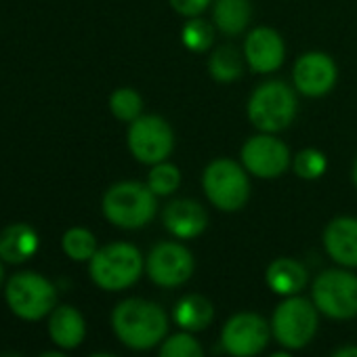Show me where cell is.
<instances>
[{
  "label": "cell",
  "instance_id": "cell-1",
  "mask_svg": "<svg viewBox=\"0 0 357 357\" xmlns=\"http://www.w3.org/2000/svg\"><path fill=\"white\" fill-rule=\"evenodd\" d=\"M112 328L128 349L147 351L166 336L168 315L151 301L126 298L116 305L112 313Z\"/></svg>",
  "mask_w": 357,
  "mask_h": 357
},
{
  "label": "cell",
  "instance_id": "cell-2",
  "mask_svg": "<svg viewBox=\"0 0 357 357\" xmlns=\"http://www.w3.org/2000/svg\"><path fill=\"white\" fill-rule=\"evenodd\" d=\"M298 112V99L294 89L282 80H269L257 86L248 99V120L259 132H282L286 130Z\"/></svg>",
  "mask_w": 357,
  "mask_h": 357
},
{
  "label": "cell",
  "instance_id": "cell-3",
  "mask_svg": "<svg viewBox=\"0 0 357 357\" xmlns=\"http://www.w3.org/2000/svg\"><path fill=\"white\" fill-rule=\"evenodd\" d=\"M155 198L158 196L147 188V183L120 181L103 194L101 208L112 225L120 229H139L153 219L158 211Z\"/></svg>",
  "mask_w": 357,
  "mask_h": 357
},
{
  "label": "cell",
  "instance_id": "cell-4",
  "mask_svg": "<svg viewBox=\"0 0 357 357\" xmlns=\"http://www.w3.org/2000/svg\"><path fill=\"white\" fill-rule=\"evenodd\" d=\"M145 261L137 246L128 242H114L95 252L89 261L91 280L109 292L130 288L143 273Z\"/></svg>",
  "mask_w": 357,
  "mask_h": 357
},
{
  "label": "cell",
  "instance_id": "cell-5",
  "mask_svg": "<svg viewBox=\"0 0 357 357\" xmlns=\"http://www.w3.org/2000/svg\"><path fill=\"white\" fill-rule=\"evenodd\" d=\"M202 188L208 202L223 213H236L250 200L248 170L229 158L213 160L204 168Z\"/></svg>",
  "mask_w": 357,
  "mask_h": 357
},
{
  "label": "cell",
  "instance_id": "cell-6",
  "mask_svg": "<svg viewBox=\"0 0 357 357\" xmlns=\"http://www.w3.org/2000/svg\"><path fill=\"white\" fill-rule=\"evenodd\" d=\"M7 296V305L11 307V311L28 321H38L45 315H49L55 309L57 303V290L55 286L34 273V271H22L15 273L5 290Z\"/></svg>",
  "mask_w": 357,
  "mask_h": 357
},
{
  "label": "cell",
  "instance_id": "cell-7",
  "mask_svg": "<svg viewBox=\"0 0 357 357\" xmlns=\"http://www.w3.org/2000/svg\"><path fill=\"white\" fill-rule=\"evenodd\" d=\"M317 307L303 296H286L273 311L271 332L286 349H303L315 336Z\"/></svg>",
  "mask_w": 357,
  "mask_h": 357
},
{
  "label": "cell",
  "instance_id": "cell-8",
  "mask_svg": "<svg viewBox=\"0 0 357 357\" xmlns=\"http://www.w3.org/2000/svg\"><path fill=\"white\" fill-rule=\"evenodd\" d=\"M313 303L330 319L357 315V275L344 269H328L313 282Z\"/></svg>",
  "mask_w": 357,
  "mask_h": 357
},
{
  "label": "cell",
  "instance_id": "cell-9",
  "mask_svg": "<svg viewBox=\"0 0 357 357\" xmlns=\"http://www.w3.org/2000/svg\"><path fill=\"white\" fill-rule=\"evenodd\" d=\"M128 149L141 164L153 166L164 162L174 149V132L162 116H139L130 122L126 135Z\"/></svg>",
  "mask_w": 357,
  "mask_h": 357
},
{
  "label": "cell",
  "instance_id": "cell-10",
  "mask_svg": "<svg viewBox=\"0 0 357 357\" xmlns=\"http://www.w3.org/2000/svg\"><path fill=\"white\" fill-rule=\"evenodd\" d=\"M242 166L257 178H278L292 164L290 147L271 132L250 137L240 151Z\"/></svg>",
  "mask_w": 357,
  "mask_h": 357
},
{
  "label": "cell",
  "instance_id": "cell-11",
  "mask_svg": "<svg viewBox=\"0 0 357 357\" xmlns=\"http://www.w3.org/2000/svg\"><path fill=\"white\" fill-rule=\"evenodd\" d=\"M194 255L176 242H160L155 244L145 261V271L155 286L176 288L183 286L194 273Z\"/></svg>",
  "mask_w": 357,
  "mask_h": 357
},
{
  "label": "cell",
  "instance_id": "cell-12",
  "mask_svg": "<svg viewBox=\"0 0 357 357\" xmlns=\"http://www.w3.org/2000/svg\"><path fill=\"white\" fill-rule=\"evenodd\" d=\"M269 336V324L259 313L244 311L227 319L221 332V344L231 357H255L267 347Z\"/></svg>",
  "mask_w": 357,
  "mask_h": 357
},
{
  "label": "cell",
  "instance_id": "cell-13",
  "mask_svg": "<svg viewBox=\"0 0 357 357\" xmlns=\"http://www.w3.org/2000/svg\"><path fill=\"white\" fill-rule=\"evenodd\" d=\"M336 78H338V70L334 59L321 51H309L301 55L292 68L294 89L311 99L328 95L334 89Z\"/></svg>",
  "mask_w": 357,
  "mask_h": 357
},
{
  "label": "cell",
  "instance_id": "cell-14",
  "mask_svg": "<svg viewBox=\"0 0 357 357\" xmlns=\"http://www.w3.org/2000/svg\"><path fill=\"white\" fill-rule=\"evenodd\" d=\"M244 59L257 74H271L282 68L286 59V45L273 28H255L244 40Z\"/></svg>",
  "mask_w": 357,
  "mask_h": 357
},
{
  "label": "cell",
  "instance_id": "cell-15",
  "mask_svg": "<svg viewBox=\"0 0 357 357\" xmlns=\"http://www.w3.org/2000/svg\"><path fill=\"white\" fill-rule=\"evenodd\" d=\"M162 223L178 240H194L204 234L208 225V215L204 206L196 200H172L162 213Z\"/></svg>",
  "mask_w": 357,
  "mask_h": 357
},
{
  "label": "cell",
  "instance_id": "cell-16",
  "mask_svg": "<svg viewBox=\"0 0 357 357\" xmlns=\"http://www.w3.org/2000/svg\"><path fill=\"white\" fill-rule=\"evenodd\" d=\"M324 248L342 267H357V219L336 217L324 229Z\"/></svg>",
  "mask_w": 357,
  "mask_h": 357
},
{
  "label": "cell",
  "instance_id": "cell-17",
  "mask_svg": "<svg viewBox=\"0 0 357 357\" xmlns=\"http://www.w3.org/2000/svg\"><path fill=\"white\" fill-rule=\"evenodd\" d=\"M49 334L57 347L76 349L84 340V334H86V324H84L82 313L70 305L55 307L49 317Z\"/></svg>",
  "mask_w": 357,
  "mask_h": 357
},
{
  "label": "cell",
  "instance_id": "cell-18",
  "mask_svg": "<svg viewBox=\"0 0 357 357\" xmlns=\"http://www.w3.org/2000/svg\"><path fill=\"white\" fill-rule=\"evenodd\" d=\"M38 250V234L26 223H13L0 234V259L11 265L26 263Z\"/></svg>",
  "mask_w": 357,
  "mask_h": 357
},
{
  "label": "cell",
  "instance_id": "cell-19",
  "mask_svg": "<svg viewBox=\"0 0 357 357\" xmlns=\"http://www.w3.org/2000/svg\"><path fill=\"white\" fill-rule=\"evenodd\" d=\"M267 286L280 296H294L307 284V269L294 259H275L265 271Z\"/></svg>",
  "mask_w": 357,
  "mask_h": 357
},
{
  "label": "cell",
  "instance_id": "cell-20",
  "mask_svg": "<svg viewBox=\"0 0 357 357\" xmlns=\"http://www.w3.org/2000/svg\"><path fill=\"white\" fill-rule=\"evenodd\" d=\"M252 20L250 0H215L213 22L215 28L225 36L242 34Z\"/></svg>",
  "mask_w": 357,
  "mask_h": 357
},
{
  "label": "cell",
  "instance_id": "cell-21",
  "mask_svg": "<svg viewBox=\"0 0 357 357\" xmlns=\"http://www.w3.org/2000/svg\"><path fill=\"white\" fill-rule=\"evenodd\" d=\"M172 317L178 328H183L188 332H200L211 326L215 317V307L202 294H188L176 303Z\"/></svg>",
  "mask_w": 357,
  "mask_h": 357
},
{
  "label": "cell",
  "instance_id": "cell-22",
  "mask_svg": "<svg viewBox=\"0 0 357 357\" xmlns=\"http://www.w3.org/2000/svg\"><path fill=\"white\" fill-rule=\"evenodd\" d=\"M244 61L240 51L231 45H223V47H217L208 59V72L211 76L221 82V84H231L236 82L242 72H244Z\"/></svg>",
  "mask_w": 357,
  "mask_h": 357
},
{
  "label": "cell",
  "instance_id": "cell-23",
  "mask_svg": "<svg viewBox=\"0 0 357 357\" xmlns=\"http://www.w3.org/2000/svg\"><path fill=\"white\" fill-rule=\"evenodd\" d=\"M215 26L202 17H190L181 28V43L192 53H206L215 43Z\"/></svg>",
  "mask_w": 357,
  "mask_h": 357
},
{
  "label": "cell",
  "instance_id": "cell-24",
  "mask_svg": "<svg viewBox=\"0 0 357 357\" xmlns=\"http://www.w3.org/2000/svg\"><path fill=\"white\" fill-rule=\"evenodd\" d=\"M178 185H181V170H178V166H174L166 160L151 166V170L147 174V188L158 198L172 196L178 190Z\"/></svg>",
  "mask_w": 357,
  "mask_h": 357
},
{
  "label": "cell",
  "instance_id": "cell-25",
  "mask_svg": "<svg viewBox=\"0 0 357 357\" xmlns=\"http://www.w3.org/2000/svg\"><path fill=\"white\" fill-rule=\"evenodd\" d=\"M61 246L63 252L72 259V261H91L95 257L97 248V238L84 229V227H72L63 234L61 238Z\"/></svg>",
  "mask_w": 357,
  "mask_h": 357
},
{
  "label": "cell",
  "instance_id": "cell-26",
  "mask_svg": "<svg viewBox=\"0 0 357 357\" xmlns=\"http://www.w3.org/2000/svg\"><path fill=\"white\" fill-rule=\"evenodd\" d=\"M109 109L120 122H132L139 116H143V99L135 89L122 86L116 89L109 97Z\"/></svg>",
  "mask_w": 357,
  "mask_h": 357
},
{
  "label": "cell",
  "instance_id": "cell-27",
  "mask_svg": "<svg viewBox=\"0 0 357 357\" xmlns=\"http://www.w3.org/2000/svg\"><path fill=\"white\" fill-rule=\"evenodd\" d=\"M292 170L298 178H305V181H315V178L324 176L328 170V158L324 151L315 149V147H307L301 149L294 158H292Z\"/></svg>",
  "mask_w": 357,
  "mask_h": 357
},
{
  "label": "cell",
  "instance_id": "cell-28",
  "mask_svg": "<svg viewBox=\"0 0 357 357\" xmlns=\"http://www.w3.org/2000/svg\"><path fill=\"white\" fill-rule=\"evenodd\" d=\"M158 357H204V351L200 342L192 336V332H176L168 336L162 347Z\"/></svg>",
  "mask_w": 357,
  "mask_h": 357
},
{
  "label": "cell",
  "instance_id": "cell-29",
  "mask_svg": "<svg viewBox=\"0 0 357 357\" xmlns=\"http://www.w3.org/2000/svg\"><path fill=\"white\" fill-rule=\"evenodd\" d=\"M168 3L178 15L190 20V17H200L208 9L213 0H168Z\"/></svg>",
  "mask_w": 357,
  "mask_h": 357
},
{
  "label": "cell",
  "instance_id": "cell-30",
  "mask_svg": "<svg viewBox=\"0 0 357 357\" xmlns=\"http://www.w3.org/2000/svg\"><path fill=\"white\" fill-rule=\"evenodd\" d=\"M332 357H357V347H342Z\"/></svg>",
  "mask_w": 357,
  "mask_h": 357
},
{
  "label": "cell",
  "instance_id": "cell-31",
  "mask_svg": "<svg viewBox=\"0 0 357 357\" xmlns=\"http://www.w3.org/2000/svg\"><path fill=\"white\" fill-rule=\"evenodd\" d=\"M40 357H66V355L59 353V351H47V353H43Z\"/></svg>",
  "mask_w": 357,
  "mask_h": 357
},
{
  "label": "cell",
  "instance_id": "cell-32",
  "mask_svg": "<svg viewBox=\"0 0 357 357\" xmlns=\"http://www.w3.org/2000/svg\"><path fill=\"white\" fill-rule=\"evenodd\" d=\"M351 178H353V185L357 188V160H355V164H353V170H351Z\"/></svg>",
  "mask_w": 357,
  "mask_h": 357
},
{
  "label": "cell",
  "instance_id": "cell-33",
  "mask_svg": "<svg viewBox=\"0 0 357 357\" xmlns=\"http://www.w3.org/2000/svg\"><path fill=\"white\" fill-rule=\"evenodd\" d=\"M271 357H292L290 353H286V351H280V353H273Z\"/></svg>",
  "mask_w": 357,
  "mask_h": 357
},
{
  "label": "cell",
  "instance_id": "cell-34",
  "mask_svg": "<svg viewBox=\"0 0 357 357\" xmlns=\"http://www.w3.org/2000/svg\"><path fill=\"white\" fill-rule=\"evenodd\" d=\"M3 280H5V269H3V263H0V286H3Z\"/></svg>",
  "mask_w": 357,
  "mask_h": 357
},
{
  "label": "cell",
  "instance_id": "cell-35",
  "mask_svg": "<svg viewBox=\"0 0 357 357\" xmlns=\"http://www.w3.org/2000/svg\"><path fill=\"white\" fill-rule=\"evenodd\" d=\"M91 357H116V355H109V353H95V355H91Z\"/></svg>",
  "mask_w": 357,
  "mask_h": 357
},
{
  "label": "cell",
  "instance_id": "cell-36",
  "mask_svg": "<svg viewBox=\"0 0 357 357\" xmlns=\"http://www.w3.org/2000/svg\"><path fill=\"white\" fill-rule=\"evenodd\" d=\"M0 357H22V355H15V353H5V355H0Z\"/></svg>",
  "mask_w": 357,
  "mask_h": 357
}]
</instances>
